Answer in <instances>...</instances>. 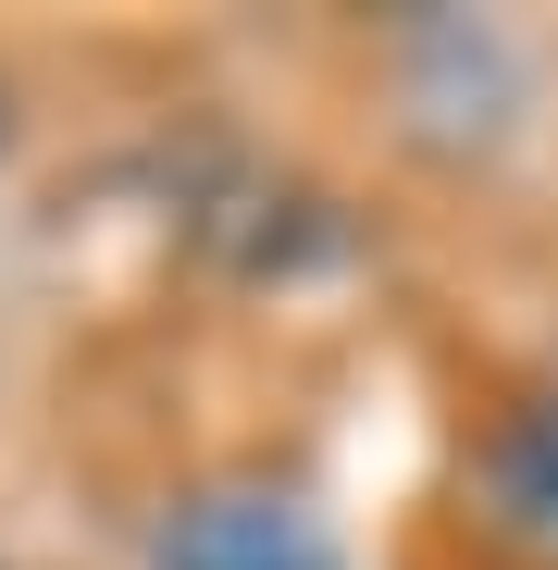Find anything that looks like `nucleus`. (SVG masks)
I'll list each match as a JSON object with an SVG mask.
<instances>
[{
  "instance_id": "nucleus-1",
  "label": "nucleus",
  "mask_w": 558,
  "mask_h": 570,
  "mask_svg": "<svg viewBox=\"0 0 558 570\" xmlns=\"http://www.w3.org/2000/svg\"><path fill=\"white\" fill-rule=\"evenodd\" d=\"M149 570H335V533L286 484H212V497L161 509Z\"/></svg>"
},
{
  "instance_id": "nucleus-2",
  "label": "nucleus",
  "mask_w": 558,
  "mask_h": 570,
  "mask_svg": "<svg viewBox=\"0 0 558 570\" xmlns=\"http://www.w3.org/2000/svg\"><path fill=\"white\" fill-rule=\"evenodd\" d=\"M484 521L533 558H558V397H521L484 434Z\"/></svg>"
}]
</instances>
